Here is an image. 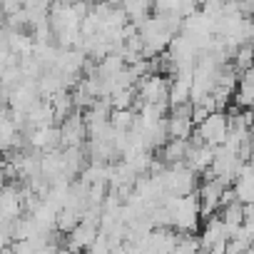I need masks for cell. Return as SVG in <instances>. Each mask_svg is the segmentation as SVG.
I'll return each instance as SVG.
<instances>
[{"mask_svg":"<svg viewBox=\"0 0 254 254\" xmlns=\"http://www.w3.org/2000/svg\"><path fill=\"white\" fill-rule=\"evenodd\" d=\"M212 157H214V147L204 145V142H197V140H190V147H187V155H185V167L192 170L194 175H202L209 170L212 165Z\"/></svg>","mask_w":254,"mask_h":254,"instance_id":"cell-10","label":"cell"},{"mask_svg":"<svg viewBox=\"0 0 254 254\" xmlns=\"http://www.w3.org/2000/svg\"><path fill=\"white\" fill-rule=\"evenodd\" d=\"M23 135L28 140V147H33L35 152H48V150H58L60 147V130H58V125L33 127V130H25Z\"/></svg>","mask_w":254,"mask_h":254,"instance_id":"cell-9","label":"cell"},{"mask_svg":"<svg viewBox=\"0 0 254 254\" xmlns=\"http://www.w3.org/2000/svg\"><path fill=\"white\" fill-rule=\"evenodd\" d=\"M187 147H190V140H167L160 150H162V165H182L185 162V155H187Z\"/></svg>","mask_w":254,"mask_h":254,"instance_id":"cell-18","label":"cell"},{"mask_svg":"<svg viewBox=\"0 0 254 254\" xmlns=\"http://www.w3.org/2000/svg\"><path fill=\"white\" fill-rule=\"evenodd\" d=\"M87 254H110V242H107V237L102 232H97L95 242L87 247Z\"/></svg>","mask_w":254,"mask_h":254,"instance_id":"cell-21","label":"cell"},{"mask_svg":"<svg viewBox=\"0 0 254 254\" xmlns=\"http://www.w3.org/2000/svg\"><path fill=\"white\" fill-rule=\"evenodd\" d=\"M58 130H60V147H82L87 140L85 122H82V115L77 110L58 125Z\"/></svg>","mask_w":254,"mask_h":254,"instance_id":"cell-7","label":"cell"},{"mask_svg":"<svg viewBox=\"0 0 254 254\" xmlns=\"http://www.w3.org/2000/svg\"><path fill=\"white\" fill-rule=\"evenodd\" d=\"M20 142H23V132L13 125L10 112L0 107V150H3V152H13L15 150L18 152Z\"/></svg>","mask_w":254,"mask_h":254,"instance_id":"cell-13","label":"cell"},{"mask_svg":"<svg viewBox=\"0 0 254 254\" xmlns=\"http://www.w3.org/2000/svg\"><path fill=\"white\" fill-rule=\"evenodd\" d=\"M117 5L122 8V13L132 25H140L152 15V0H117Z\"/></svg>","mask_w":254,"mask_h":254,"instance_id":"cell-17","label":"cell"},{"mask_svg":"<svg viewBox=\"0 0 254 254\" xmlns=\"http://www.w3.org/2000/svg\"><path fill=\"white\" fill-rule=\"evenodd\" d=\"M232 192H234V199L239 204H252L254 199V170H252V162H242L237 177L232 180Z\"/></svg>","mask_w":254,"mask_h":254,"instance_id":"cell-12","label":"cell"},{"mask_svg":"<svg viewBox=\"0 0 254 254\" xmlns=\"http://www.w3.org/2000/svg\"><path fill=\"white\" fill-rule=\"evenodd\" d=\"M190 107H192L190 102L172 107V115L167 117V137L170 140H192L194 125L190 120Z\"/></svg>","mask_w":254,"mask_h":254,"instance_id":"cell-8","label":"cell"},{"mask_svg":"<svg viewBox=\"0 0 254 254\" xmlns=\"http://www.w3.org/2000/svg\"><path fill=\"white\" fill-rule=\"evenodd\" d=\"M97 224L95 222H85V219H80L75 227H72V232H70V242H67V247H70V252H82V249H87L92 242H95V237H97Z\"/></svg>","mask_w":254,"mask_h":254,"instance_id":"cell-15","label":"cell"},{"mask_svg":"<svg viewBox=\"0 0 254 254\" xmlns=\"http://www.w3.org/2000/svg\"><path fill=\"white\" fill-rule=\"evenodd\" d=\"M239 167H242L239 155H237V152H229V150H224V147L219 145V147H214L212 165H209V170H207L204 175H207V177H212V180H217L219 185L229 187V185H232V180L237 177Z\"/></svg>","mask_w":254,"mask_h":254,"instance_id":"cell-5","label":"cell"},{"mask_svg":"<svg viewBox=\"0 0 254 254\" xmlns=\"http://www.w3.org/2000/svg\"><path fill=\"white\" fill-rule=\"evenodd\" d=\"M160 177H162L165 192L172 197H187L197 187V175L192 170H187L185 165H170L160 172Z\"/></svg>","mask_w":254,"mask_h":254,"instance_id":"cell-4","label":"cell"},{"mask_svg":"<svg viewBox=\"0 0 254 254\" xmlns=\"http://www.w3.org/2000/svg\"><path fill=\"white\" fill-rule=\"evenodd\" d=\"M38 100H40L38 80H25V77L15 87H10L8 95H5V102L10 105V110H18V112H28Z\"/></svg>","mask_w":254,"mask_h":254,"instance_id":"cell-6","label":"cell"},{"mask_svg":"<svg viewBox=\"0 0 254 254\" xmlns=\"http://www.w3.org/2000/svg\"><path fill=\"white\" fill-rule=\"evenodd\" d=\"M252 95H254V72L252 67L249 70H242L239 77H237V87H234V102L239 110H249L252 105Z\"/></svg>","mask_w":254,"mask_h":254,"instance_id":"cell-16","label":"cell"},{"mask_svg":"<svg viewBox=\"0 0 254 254\" xmlns=\"http://www.w3.org/2000/svg\"><path fill=\"white\" fill-rule=\"evenodd\" d=\"M20 0H0V10H3V15H10L15 10H20Z\"/></svg>","mask_w":254,"mask_h":254,"instance_id":"cell-22","label":"cell"},{"mask_svg":"<svg viewBox=\"0 0 254 254\" xmlns=\"http://www.w3.org/2000/svg\"><path fill=\"white\" fill-rule=\"evenodd\" d=\"M135 97L137 105H167V90H170V77L162 72H150L135 82Z\"/></svg>","mask_w":254,"mask_h":254,"instance_id":"cell-2","label":"cell"},{"mask_svg":"<svg viewBox=\"0 0 254 254\" xmlns=\"http://www.w3.org/2000/svg\"><path fill=\"white\" fill-rule=\"evenodd\" d=\"M167 214H170V227H175L180 234H192L197 227H199V202H197V194H187V197H172L167 194L162 202H160Z\"/></svg>","mask_w":254,"mask_h":254,"instance_id":"cell-1","label":"cell"},{"mask_svg":"<svg viewBox=\"0 0 254 254\" xmlns=\"http://www.w3.org/2000/svg\"><path fill=\"white\" fill-rule=\"evenodd\" d=\"M227 132H229V120L222 110H217V112H209L199 125H194L192 135H194L197 142H204L209 147H219L224 142Z\"/></svg>","mask_w":254,"mask_h":254,"instance_id":"cell-3","label":"cell"},{"mask_svg":"<svg viewBox=\"0 0 254 254\" xmlns=\"http://www.w3.org/2000/svg\"><path fill=\"white\" fill-rule=\"evenodd\" d=\"M40 175L48 182H55V180H63L65 177V157H63V150L60 147L58 150H48V152L40 155Z\"/></svg>","mask_w":254,"mask_h":254,"instance_id":"cell-14","label":"cell"},{"mask_svg":"<svg viewBox=\"0 0 254 254\" xmlns=\"http://www.w3.org/2000/svg\"><path fill=\"white\" fill-rule=\"evenodd\" d=\"M222 192H224V185H219L217 180L207 177L199 190H197V202H199V217H212V212L219 207L222 202Z\"/></svg>","mask_w":254,"mask_h":254,"instance_id":"cell-11","label":"cell"},{"mask_svg":"<svg viewBox=\"0 0 254 254\" xmlns=\"http://www.w3.org/2000/svg\"><path fill=\"white\" fill-rule=\"evenodd\" d=\"M48 102H50V107H53L55 122H63L67 115H72V112H75V107H72V97H70V92H67V90H63V92L53 95Z\"/></svg>","mask_w":254,"mask_h":254,"instance_id":"cell-19","label":"cell"},{"mask_svg":"<svg viewBox=\"0 0 254 254\" xmlns=\"http://www.w3.org/2000/svg\"><path fill=\"white\" fill-rule=\"evenodd\" d=\"M110 127L112 130H122L127 132L135 122V110H110Z\"/></svg>","mask_w":254,"mask_h":254,"instance_id":"cell-20","label":"cell"}]
</instances>
